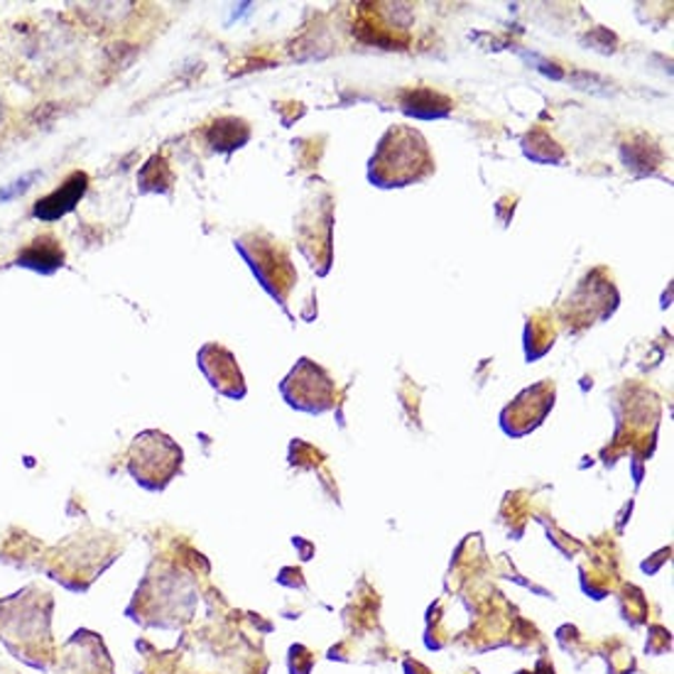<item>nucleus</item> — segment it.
Segmentation results:
<instances>
[{
	"label": "nucleus",
	"mask_w": 674,
	"mask_h": 674,
	"mask_svg": "<svg viewBox=\"0 0 674 674\" xmlns=\"http://www.w3.org/2000/svg\"><path fill=\"white\" fill-rule=\"evenodd\" d=\"M283 393L287 403L297 407V410L324 413L331 407V380L327 373L309 364L307 358H303V364L283 383Z\"/></svg>",
	"instance_id": "423d86ee"
},
{
	"label": "nucleus",
	"mask_w": 674,
	"mask_h": 674,
	"mask_svg": "<svg viewBox=\"0 0 674 674\" xmlns=\"http://www.w3.org/2000/svg\"><path fill=\"white\" fill-rule=\"evenodd\" d=\"M201 370L209 376V383L216 390L228 395V397H244L246 395V385L244 378H240V370L236 366L234 356L226 351L221 346H207L199 356Z\"/></svg>",
	"instance_id": "0eeeda50"
},
{
	"label": "nucleus",
	"mask_w": 674,
	"mask_h": 674,
	"mask_svg": "<svg viewBox=\"0 0 674 674\" xmlns=\"http://www.w3.org/2000/svg\"><path fill=\"white\" fill-rule=\"evenodd\" d=\"M57 674H113V660L103 637L89 628H79L69 641L57 647Z\"/></svg>",
	"instance_id": "39448f33"
},
{
	"label": "nucleus",
	"mask_w": 674,
	"mask_h": 674,
	"mask_svg": "<svg viewBox=\"0 0 674 674\" xmlns=\"http://www.w3.org/2000/svg\"><path fill=\"white\" fill-rule=\"evenodd\" d=\"M62 260H65V252L52 236H42L38 240H32V244L22 250L18 258L20 265H26V268H32V270H40V272H52L54 268L62 265Z\"/></svg>",
	"instance_id": "1a4fd4ad"
},
{
	"label": "nucleus",
	"mask_w": 674,
	"mask_h": 674,
	"mask_svg": "<svg viewBox=\"0 0 674 674\" xmlns=\"http://www.w3.org/2000/svg\"><path fill=\"white\" fill-rule=\"evenodd\" d=\"M87 185H89V177L83 172H75L62 187L54 189L52 195H47L44 199L34 204V216L42 221L62 219L65 214H69L77 207V201L83 197V191H87Z\"/></svg>",
	"instance_id": "6e6552de"
},
{
	"label": "nucleus",
	"mask_w": 674,
	"mask_h": 674,
	"mask_svg": "<svg viewBox=\"0 0 674 674\" xmlns=\"http://www.w3.org/2000/svg\"><path fill=\"white\" fill-rule=\"evenodd\" d=\"M182 449L158 429H148L136 437L128 452V472L142 488L162 490L182 472Z\"/></svg>",
	"instance_id": "7ed1b4c3"
},
{
	"label": "nucleus",
	"mask_w": 674,
	"mask_h": 674,
	"mask_svg": "<svg viewBox=\"0 0 674 674\" xmlns=\"http://www.w3.org/2000/svg\"><path fill=\"white\" fill-rule=\"evenodd\" d=\"M52 613L54 596L38 584L0 598V643L28 667L52 672L57 660Z\"/></svg>",
	"instance_id": "f257e3e1"
},
{
	"label": "nucleus",
	"mask_w": 674,
	"mask_h": 674,
	"mask_svg": "<svg viewBox=\"0 0 674 674\" xmlns=\"http://www.w3.org/2000/svg\"><path fill=\"white\" fill-rule=\"evenodd\" d=\"M96 545H99L96 539H83L77 535L71 543L57 547L54 555L47 557L42 572L69 592L83 594L96 582V576H101V572L113 562V552H101V547L96 549Z\"/></svg>",
	"instance_id": "20e7f679"
},
{
	"label": "nucleus",
	"mask_w": 674,
	"mask_h": 674,
	"mask_svg": "<svg viewBox=\"0 0 674 674\" xmlns=\"http://www.w3.org/2000/svg\"><path fill=\"white\" fill-rule=\"evenodd\" d=\"M38 177H40V172H30V175H26L22 179H18V182H13L10 187L0 189V204L8 201V199H16V197H20V195H26V191L32 187V182H34V179H38Z\"/></svg>",
	"instance_id": "9d476101"
},
{
	"label": "nucleus",
	"mask_w": 674,
	"mask_h": 674,
	"mask_svg": "<svg viewBox=\"0 0 674 674\" xmlns=\"http://www.w3.org/2000/svg\"><path fill=\"white\" fill-rule=\"evenodd\" d=\"M435 170L427 140L413 128H393L383 136L370 160V182L378 187H405Z\"/></svg>",
	"instance_id": "f03ea898"
}]
</instances>
